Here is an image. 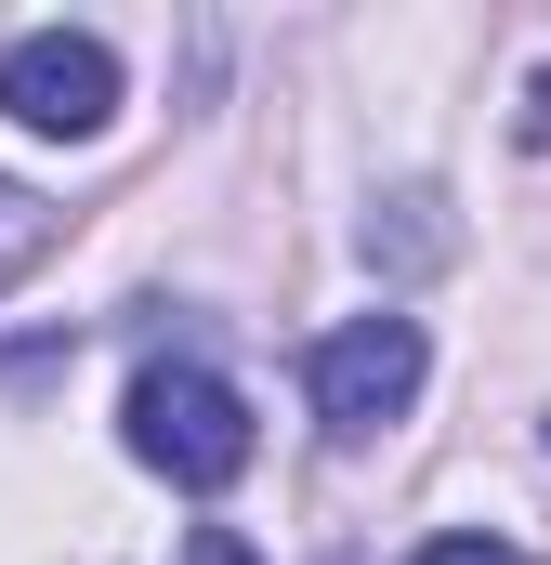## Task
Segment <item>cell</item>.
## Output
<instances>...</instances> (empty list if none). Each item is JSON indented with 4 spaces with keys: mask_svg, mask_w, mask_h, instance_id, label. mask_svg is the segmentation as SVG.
<instances>
[{
    "mask_svg": "<svg viewBox=\"0 0 551 565\" xmlns=\"http://www.w3.org/2000/svg\"><path fill=\"white\" fill-rule=\"evenodd\" d=\"M132 460L144 473H171V487H237L250 473V395L224 382V369H197V355H158L132 369Z\"/></svg>",
    "mask_w": 551,
    "mask_h": 565,
    "instance_id": "obj_1",
    "label": "cell"
},
{
    "mask_svg": "<svg viewBox=\"0 0 551 565\" xmlns=\"http://www.w3.org/2000/svg\"><path fill=\"white\" fill-rule=\"evenodd\" d=\"M0 106L53 145H93L119 119V53L93 26H26V40H0Z\"/></svg>",
    "mask_w": 551,
    "mask_h": 565,
    "instance_id": "obj_2",
    "label": "cell"
},
{
    "mask_svg": "<svg viewBox=\"0 0 551 565\" xmlns=\"http://www.w3.org/2000/svg\"><path fill=\"white\" fill-rule=\"evenodd\" d=\"M420 369H433V355H420V316H355V329H328V342H315V369H302V382H315V422L342 434V447H368L381 422H408Z\"/></svg>",
    "mask_w": 551,
    "mask_h": 565,
    "instance_id": "obj_3",
    "label": "cell"
},
{
    "mask_svg": "<svg viewBox=\"0 0 551 565\" xmlns=\"http://www.w3.org/2000/svg\"><path fill=\"white\" fill-rule=\"evenodd\" d=\"M40 250H53V211H40V198H26V184H13V171H0V289L26 277V264H40Z\"/></svg>",
    "mask_w": 551,
    "mask_h": 565,
    "instance_id": "obj_4",
    "label": "cell"
},
{
    "mask_svg": "<svg viewBox=\"0 0 551 565\" xmlns=\"http://www.w3.org/2000/svg\"><path fill=\"white\" fill-rule=\"evenodd\" d=\"M408 565H526V553H512V540H420Z\"/></svg>",
    "mask_w": 551,
    "mask_h": 565,
    "instance_id": "obj_5",
    "label": "cell"
},
{
    "mask_svg": "<svg viewBox=\"0 0 551 565\" xmlns=\"http://www.w3.org/2000/svg\"><path fill=\"white\" fill-rule=\"evenodd\" d=\"M184 565H250V540H237V526H197V540H184Z\"/></svg>",
    "mask_w": 551,
    "mask_h": 565,
    "instance_id": "obj_6",
    "label": "cell"
}]
</instances>
